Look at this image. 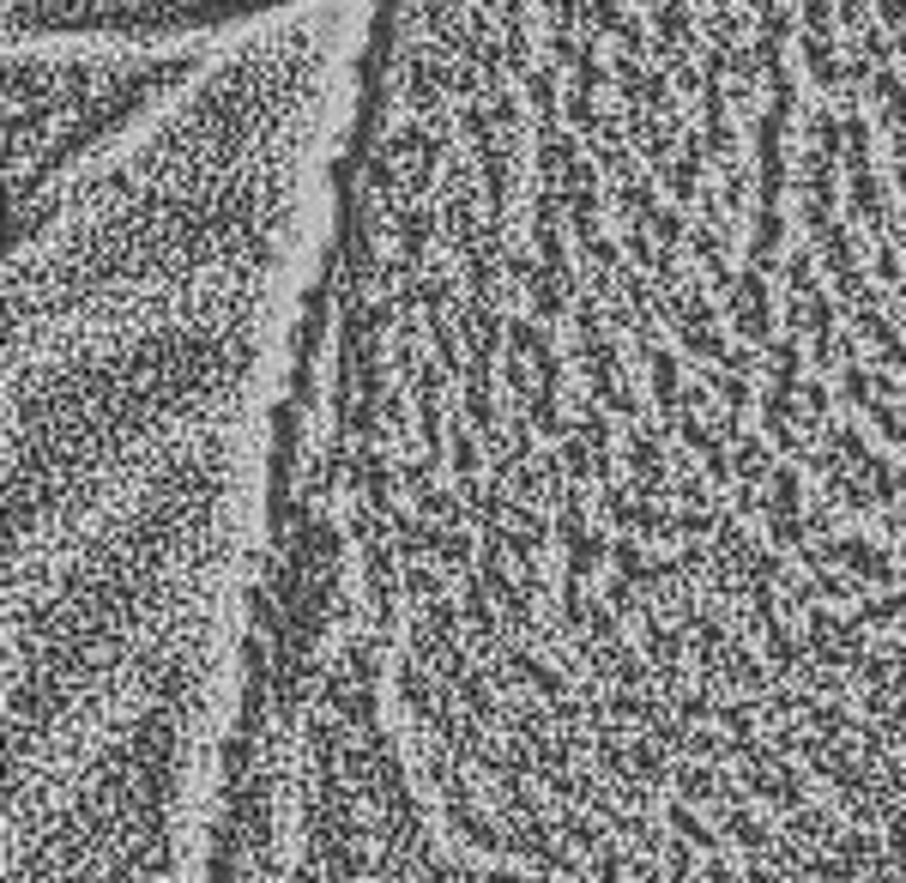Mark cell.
Returning a JSON list of instances; mask_svg holds the SVG:
<instances>
[{
	"label": "cell",
	"instance_id": "obj_1",
	"mask_svg": "<svg viewBox=\"0 0 906 883\" xmlns=\"http://www.w3.org/2000/svg\"><path fill=\"white\" fill-rule=\"evenodd\" d=\"M780 835H792V841H804V848H828V841L840 835V817L828 811V805H798V811H786V829Z\"/></svg>",
	"mask_w": 906,
	"mask_h": 883
},
{
	"label": "cell",
	"instance_id": "obj_3",
	"mask_svg": "<svg viewBox=\"0 0 906 883\" xmlns=\"http://www.w3.org/2000/svg\"><path fill=\"white\" fill-rule=\"evenodd\" d=\"M828 853H834V860L846 865V872H871V865H876V853H883V841H876L871 829H858V823H852V829H840V835L828 841Z\"/></svg>",
	"mask_w": 906,
	"mask_h": 883
},
{
	"label": "cell",
	"instance_id": "obj_17",
	"mask_svg": "<svg viewBox=\"0 0 906 883\" xmlns=\"http://www.w3.org/2000/svg\"><path fill=\"white\" fill-rule=\"evenodd\" d=\"M568 883H587V877H568ZM592 883H599V877H592Z\"/></svg>",
	"mask_w": 906,
	"mask_h": 883
},
{
	"label": "cell",
	"instance_id": "obj_6",
	"mask_svg": "<svg viewBox=\"0 0 906 883\" xmlns=\"http://www.w3.org/2000/svg\"><path fill=\"white\" fill-rule=\"evenodd\" d=\"M629 763H634V775H641V780H653V787H659V780L671 775V750L659 745L653 733H641V738H634V745H629Z\"/></svg>",
	"mask_w": 906,
	"mask_h": 883
},
{
	"label": "cell",
	"instance_id": "obj_16",
	"mask_svg": "<svg viewBox=\"0 0 906 883\" xmlns=\"http://www.w3.org/2000/svg\"><path fill=\"white\" fill-rule=\"evenodd\" d=\"M846 883H876V877H871V872H858V877H846Z\"/></svg>",
	"mask_w": 906,
	"mask_h": 883
},
{
	"label": "cell",
	"instance_id": "obj_10",
	"mask_svg": "<svg viewBox=\"0 0 906 883\" xmlns=\"http://www.w3.org/2000/svg\"><path fill=\"white\" fill-rule=\"evenodd\" d=\"M695 853H702V848H695V841H683V835H671L665 848H659V865L671 872V883H689L695 877Z\"/></svg>",
	"mask_w": 906,
	"mask_h": 883
},
{
	"label": "cell",
	"instance_id": "obj_13",
	"mask_svg": "<svg viewBox=\"0 0 906 883\" xmlns=\"http://www.w3.org/2000/svg\"><path fill=\"white\" fill-rule=\"evenodd\" d=\"M683 757H695V763H725V738L707 733V726H695L689 745H683Z\"/></svg>",
	"mask_w": 906,
	"mask_h": 883
},
{
	"label": "cell",
	"instance_id": "obj_11",
	"mask_svg": "<svg viewBox=\"0 0 906 883\" xmlns=\"http://www.w3.org/2000/svg\"><path fill=\"white\" fill-rule=\"evenodd\" d=\"M756 696H737V702H719V726H725V738H749L756 733Z\"/></svg>",
	"mask_w": 906,
	"mask_h": 883
},
{
	"label": "cell",
	"instance_id": "obj_5",
	"mask_svg": "<svg viewBox=\"0 0 906 883\" xmlns=\"http://www.w3.org/2000/svg\"><path fill=\"white\" fill-rule=\"evenodd\" d=\"M665 823H671V835L695 841L702 853H719V848H725V829H707L702 817L689 811V799H677V805H671V811H665Z\"/></svg>",
	"mask_w": 906,
	"mask_h": 883
},
{
	"label": "cell",
	"instance_id": "obj_15",
	"mask_svg": "<svg viewBox=\"0 0 906 883\" xmlns=\"http://www.w3.org/2000/svg\"><path fill=\"white\" fill-rule=\"evenodd\" d=\"M477 883H550V877H544V872H538V877H520V872H489V877H477Z\"/></svg>",
	"mask_w": 906,
	"mask_h": 883
},
{
	"label": "cell",
	"instance_id": "obj_8",
	"mask_svg": "<svg viewBox=\"0 0 906 883\" xmlns=\"http://www.w3.org/2000/svg\"><path fill=\"white\" fill-rule=\"evenodd\" d=\"M399 690H405V708L418 714V721H430V714H435V696H442V690H430V677H423L411 660L399 665Z\"/></svg>",
	"mask_w": 906,
	"mask_h": 883
},
{
	"label": "cell",
	"instance_id": "obj_9",
	"mask_svg": "<svg viewBox=\"0 0 906 883\" xmlns=\"http://www.w3.org/2000/svg\"><path fill=\"white\" fill-rule=\"evenodd\" d=\"M556 835H562L568 848H580V853H599L604 848V829H592L587 817H575V811H556Z\"/></svg>",
	"mask_w": 906,
	"mask_h": 883
},
{
	"label": "cell",
	"instance_id": "obj_12",
	"mask_svg": "<svg viewBox=\"0 0 906 883\" xmlns=\"http://www.w3.org/2000/svg\"><path fill=\"white\" fill-rule=\"evenodd\" d=\"M604 606H611V611H623V618H629V611H634V618H641V599H634V581H629V575H617L611 569V581H604Z\"/></svg>",
	"mask_w": 906,
	"mask_h": 883
},
{
	"label": "cell",
	"instance_id": "obj_14",
	"mask_svg": "<svg viewBox=\"0 0 906 883\" xmlns=\"http://www.w3.org/2000/svg\"><path fill=\"white\" fill-rule=\"evenodd\" d=\"M702 883H737V877H731V865H725L719 853H714V860L702 865Z\"/></svg>",
	"mask_w": 906,
	"mask_h": 883
},
{
	"label": "cell",
	"instance_id": "obj_7",
	"mask_svg": "<svg viewBox=\"0 0 906 883\" xmlns=\"http://www.w3.org/2000/svg\"><path fill=\"white\" fill-rule=\"evenodd\" d=\"M447 823H453V829H460V835H465V841H472V848H477V853H502V835H496V829H489V823H484V817H477V811H472V805H447Z\"/></svg>",
	"mask_w": 906,
	"mask_h": 883
},
{
	"label": "cell",
	"instance_id": "obj_2",
	"mask_svg": "<svg viewBox=\"0 0 906 883\" xmlns=\"http://www.w3.org/2000/svg\"><path fill=\"white\" fill-rule=\"evenodd\" d=\"M719 829H725V841H737V848H744V853H756V860L773 848V841H780L773 829H761L756 817L744 811V805H719Z\"/></svg>",
	"mask_w": 906,
	"mask_h": 883
},
{
	"label": "cell",
	"instance_id": "obj_4",
	"mask_svg": "<svg viewBox=\"0 0 906 883\" xmlns=\"http://www.w3.org/2000/svg\"><path fill=\"white\" fill-rule=\"evenodd\" d=\"M671 780H677V799H719V769L714 763H695V757H683V763H671Z\"/></svg>",
	"mask_w": 906,
	"mask_h": 883
}]
</instances>
